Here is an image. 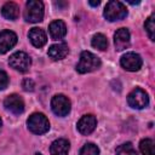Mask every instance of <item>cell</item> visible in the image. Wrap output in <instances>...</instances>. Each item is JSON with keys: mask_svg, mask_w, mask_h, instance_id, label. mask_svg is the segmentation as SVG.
<instances>
[{"mask_svg": "<svg viewBox=\"0 0 155 155\" xmlns=\"http://www.w3.org/2000/svg\"><path fill=\"white\" fill-rule=\"evenodd\" d=\"M101 67V59L90 51H82L80 54V61L76 64V71L80 74L90 73Z\"/></svg>", "mask_w": 155, "mask_h": 155, "instance_id": "6da1fadb", "label": "cell"}, {"mask_svg": "<svg viewBox=\"0 0 155 155\" xmlns=\"http://www.w3.org/2000/svg\"><path fill=\"white\" fill-rule=\"evenodd\" d=\"M103 15L108 21L115 22V21L124 19L127 16V8L122 2L116 1V0H111L105 5Z\"/></svg>", "mask_w": 155, "mask_h": 155, "instance_id": "7a4b0ae2", "label": "cell"}, {"mask_svg": "<svg viewBox=\"0 0 155 155\" xmlns=\"http://www.w3.org/2000/svg\"><path fill=\"white\" fill-rule=\"evenodd\" d=\"M24 18L27 22L38 23L44 18V4L39 0H29L25 4Z\"/></svg>", "mask_w": 155, "mask_h": 155, "instance_id": "3957f363", "label": "cell"}, {"mask_svg": "<svg viewBox=\"0 0 155 155\" xmlns=\"http://www.w3.org/2000/svg\"><path fill=\"white\" fill-rule=\"evenodd\" d=\"M27 125L29 131L35 134H44L50 130V122L47 117L41 113H34L27 120Z\"/></svg>", "mask_w": 155, "mask_h": 155, "instance_id": "277c9868", "label": "cell"}, {"mask_svg": "<svg viewBox=\"0 0 155 155\" xmlns=\"http://www.w3.org/2000/svg\"><path fill=\"white\" fill-rule=\"evenodd\" d=\"M127 102L134 109H143L149 104V97L142 88H134L127 96Z\"/></svg>", "mask_w": 155, "mask_h": 155, "instance_id": "5b68a950", "label": "cell"}, {"mask_svg": "<svg viewBox=\"0 0 155 155\" xmlns=\"http://www.w3.org/2000/svg\"><path fill=\"white\" fill-rule=\"evenodd\" d=\"M51 108L56 115L65 116L69 114L71 104H70V101L68 99V97H65L64 94H56V96H53V98L51 101Z\"/></svg>", "mask_w": 155, "mask_h": 155, "instance_id": "8992f818", "label": "cell"}, {"mask_svg": "<svg viewBox=\"0 0 155 155\" xmlns=\"http://www.w3.org/2000/svg\"><path fill=\"white\" fill-rule=\"evenodd\" d=\"M8 64H10L13 69L24 73V71H27V70L29 69V67H30V64H31V59H30V57H29L25 52L18 51V52H15V53L10 57Z\"/></svg>", "mask_w": 155, "mask_h": 155, "instance_id": "52a82bcc", "label": "cell"}, {"mask_svg": "<svg viewBox=\"0 0 155 155\" xmlns=\"http://www.w3.org/2000/svg\"><path fill=\"white\" fill-rule=\"evenodd\" d=\"M121 65L124 69L128 70V71H137L140 69L142 67V58L138 53H134V52H127L126 54H124L121 57V61H120Z\"/></svg>", "mask_w": 155, "mask_h": 155, "instance_id": "ba28073f", "label": "cell"}, {"mask_svg": "<svg viewBox=\"0 0 155 155\" xmlns=\"http://www.w3.org/2000/svg\"><path fill=\"white\" fill-rule=\"evenodd\" d=\"M4 105L8 111L16 115L22 114L24 111V102L18 94H10L8 97H6L4 101Z\"/></svg>", "mask_w": 155, "mask_h": 155, "instance_id": "9c48e42d", "label": "cell"}, {"mask_svg": "<svg viewBox=\"0 0 155 155\" xmlns=\"http://www.w3.org/2000/svg\"><path fill=\"white\" fill-rule=\"evenodd\" d=\"M97 126V119L92 115V114H87V115H84L79 121H78V130L81 134H90L94 131Z\"/></svg>", "mask_w": 155, "mask_h": 155, "instance_id": "30bf717a", "label": "cell"}, {"mask_svg": "<svg viewBox=\"0 0 155 155\" xmlns=\"http://www.w3.org/2000/svg\"><path fill=\"white\" fill-rule=\"evenodd\" d=\"M17 42V35L12 30H2L0 33V53H6Z\"/></svg>", "mask_w": 155, "mask_h": 155, "instance_id": "8fae6325", "label": "cell"}, {"mask_svg": "<svg viewBox=\"0 0 155 155\" xmlns=\"http://www.w3.org/2000/svg\"><path fill=\"white\" fill-rule=\"evenodd\" d=\"M114 44L117 51H122L130 46V31L127 28H120L114 35Z\"/></svg>", "mask_w": 155, "mask_h": 155, "instance_id": "7c38bea8", "label": "cell"}, {"mask_svg": "<svg viewBox=\"0 0 155 155\" xmlns=\"http://www.w3.org/2000/svg\"><path fill=\"white\" fill-rule=\"evenodd\" d=\"M69 52L68 45L65 42H59V44H54L48 48V57L52 58L53 61H59L63 59Z\"/></svg>", "mask_w": 155, "mask_h": 155, "instance_id": "4fadbf2b", "label": "cell"}, {"mask_svg": "<svg viewBox=\"0 0 155 155\" xmlns=\"http://www.w3.org/2000/svg\"><path fill=\"white\" fill-rule=\"evenodd\" d=\"M28 36H29L31 44L35 47H38V48L42 47L46 44V41H47L46 33L41 28H31L30 31H29V34H28Z\"/></svg>", "mask_w": 155, "mask_h": 155, "instance_id": "5bb4252c", "label": "cell"}, {"mask_svg": "<svg viewBox=\"0 0 155 155\" xmlns=\"http://www.w3.org/2000/svg\"><path fill=\"white\" fill-rule=\"evenodd\" d=\"M69 149H70L69 142L64 138H59V139H56L51 144L50 153L51 155H68Z\"/></svg>", "mask_w": 155, "mask_h": 155, "instance_id": "9a60e30c", "label": "cell"}, {"mask_svg": "<svg viewBox=\"0 0 155 155\" xmlns=\"http://www.w3.org/2000/svg\"><path fill=\"white\" fill-rule=\"evenodd\" d=\"M50 35L53 40H58V39H62L65 34H67V25L61 19H57V21H53L50 27Z\"/></svg>", "mask_w": 155, "mask_h": 155, "instance_id": "2e32d148", "label": "cell"}, {"mask_svg": "<svg viewBox=\"0 0 155 155\" xmlns=\"http://www.w3.org/2000/svg\"><path fill=\"white\" fill-rule=\"evenodd\" d=\"M1 13L2 16L6 18V19H10V21H15L18 18L19 16V7L16 2H12V1H8L6 2L2 8H1Z\"/></svg>", "mask_w": 155, "mask_h": 155, "instance_id": "e0dca14e", "label": "cell"}, {"mask_svg": "<svg viewBox=\"0 0 155 155\" xmlns=\"http://www.w3.org/2000/svg\"><path fill=\"white\" fill-rule=\"evenodd\" d=\"M139 149L142 151L143 155H155L154 151V142L150 138H145L142 139L139 143Z\"/></svg>", "mask_w": 155, "mask_h": 155, "instance_id": "ac0fdd59", "label": "cell"}, {"mask_svg": "<svg viewBox=\"0 0 155 155\" xmlns=\"http://www.w3.org/2000/svg\"><path fill=\"white\" fill-rule=\"evenodd\" d=\"M92 46L101 51H104L108 47V40L103 34H96L92 39Z\"/></svg>", "mask_w": 155, "mask_h": 155, "instance_id": "d6986e66", "label": "cell"}, {"mask_svg": "<svg viewBox=\"0 0 155 155\" xmlns=\"http://www.w3.org/2000/svg\"><path fill=\"white\" fill-rule=\"evenodd\" d=\"M116 155H139L131 143H124L116 149Z\"/></svg>", "mask_w": 155, "mask_h": 155, "instance_id": "ffe728a7", "label": "cell"}, {"mask_svg": "<svg viewBox=\"0 0 155 155\" xmlns=\"http://www.w3.org/2000/svg\"><path fill=\"white\" fill-rule=\"evenodd\" d=\"M144 28L150 38V40H155V15H151L144 23Z\"/></svg>", "mask_w": 155, "mask_h": 155, "instance_id": "44dd1931", "label": "cell"}, {"mask_svg": "<svg viewBox=\"0 0 155 155\" xmlns=\"http://www.w3.org/2000/svg\"><path fill=\"white\" fill-rule=\"evenodd\" d=\"M79 155H99V148L93 143H86L80 149Z\"/></svg>", "mask_w": 155, "mask_h": 155, "instance_id": "7402d4cb", "label": "cell"}, {"mask_svg": "<svg viewBox=\"0 0 155 155\" xmlns=\"http://www.w3.org/2000/svg\"><path fill=\"white\" fill-rule=\"evenodd\" d=\"M22 87H23L24 91H30L31 92L34 90V87H35V84H34V81L31 79L27 78V79H24L22 81Z\"/></svg>", "mask_w": 155, "mask_h": 155, "instance_id": "603a6c76", "label": "cell"}, {"mask_svg": "<svg viewBox=\"0 0 155 155\" xmlns=\"http://www.w3.org/2000/svg\"><path fill=\"white\" fill-rule=\"evenodd\" d=\"M7 85H8V76L4 70L0 69V90L6 88Z\"/></svg>", "mask_w": 155, "mask_h": 155, "instance_id": "cb8c5ba5", "label": "cell"}, {"mask_svg": "<svg viewBox=\"0 0 155 155\" xmlns=\"http://www.w3.org/2000/svg\"><path fill=\"white\" fill-rule=\"evenodd\" d=\"M88 4H90L91 6H98V5L101 4V1H98V0H97V1H88Z\"/></svg>", "mask_w": 155, "mask_h": 155, "instance_id": "d4e9b609", "label": "cell"}, {"mask_svg": "<svg viewBox=\"0 0 155 155\" xmlns=\"http://www.w3.org/2000/svg\"><path fill=\"white\" fill-rule=\"evenodd\" d=\"M1 125H2V122H1V119H0V130H1Z\"/></svg>", "mask_w": 155, "mask_h": 155, "instance_id": "484cf974", "label": "cell"}, {"mask_svg": "<svg viewBox=\"0 0 155 155\" xmlns=\"http://www.w3.org/2000/svg\"><path fill=\"white\" fill-rule=\"evenodd\" d=\"M35 155H42V154H40V153H36V154H35Z\"/></svg>", "mask_w": 155, "mask_h": 155, "instance_id": "4316f807", "label": "cell"}]
</instances>
